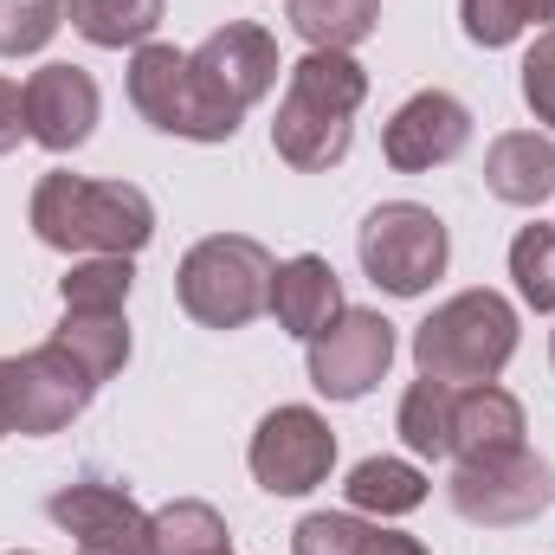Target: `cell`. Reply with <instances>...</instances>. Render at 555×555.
Here are the masks:
<instances>
[{
  "instance_id": "cell-3",
  "label": "cell",
  "mask_w": 555,
  "mask_h": 555,
  "mask_svg": "<svg viewBox=\"0 0 555 555\" xmlns=\"http://www.w3.org/2000/svg\"><path fill=\"white\" fill-rule=\"evenodd\" d=\"M517 356V304L498 291H459L414 330V362L426 382L478 388L498 382Z\"/></svg>"
},
{
  "instance_id": "cell-5",
  "label": "cell",
  "mask_w": 555,
  "mask_h": 555,
  "mask_svg": "<svg viewBox=\"0 0 555 555\" xmlns=\"http://www.w3.org/2000/svg\"><path fill=\"white\" fill-rule=\"evenodd\" d=\"M272 278L278 259L253 233H207L201 246H188L175 297L201 330H246L272 310Z\"/></svg>"
},
{
  "instance_id": "cell-28",
  "label": "cell",
  "mask_w": 555,
  "mask_h": 555,
  "mask_svg": "<svg viewBox=\"0 0 555 555\" xmlns=\"http://www.w3.org/2000/svg\"><path fill=\"white\" fill-rule=\"evenodd\" d=\"M369 537V524L356 511H310L291 530V555H356Z\"/></svg>"
},
{
  "instance_id": "cell-13",
  "label": "cell",
  "mask_w": 555,
  "mask_h": 555,
  "mask_svg": "<svg viewBox=\"0 0 555 555\" xmlns=\"http://www.w3.org/2000/svg\"><path fill=\"white\" fill-rule=\"evenodd\" d=\"M98 111H104V98H98V78L85 65L52 59L26 78V137L52 155H72L78 142H91Z\"/></svg>"
},
{
  "instance_id": "cell-23",
  "label": "cell",
  "mask_w": 555,
  "mask_h": 555,
  "mask_svg": "<svg viewBox=\"0 0 555 555\" xmlns=\"http://www.w3.org/2000/svg\"><path fill=\"white\" fill-rule=\"evenodd\" d=\"M459 26L472 46L498 52V46H517L530 26L550 33L555 26V0H459Z\"/></svg>"
},
{
  "instance_id": "cell-30",
  "label": "cell",
  "mask_w": 555,
  "mask_h": 555,
  "mask_svg": "<svg viewBox=\"0 0 555 555\" xmlns=\"http://www.w3.org/2000/svg\"><path fill=\"white\" fill-rule=\"evenodd\" d=\"M26 142V85L0 78V155H13Z\"/></svg>"
},
{
  "instance_id": "cell-33",
  "label": "cell",
  "mask_w": 555,
  "mask_h": 555,
  "mask_svg": "<svg viewBox=\"0 0 555 555\" xmlns=\"http://www.w3.org/2000/svg\"><path fill=\"white\" fill-rule=\"evenodd\" d=\"M78 555H130V550H78Z\"/></svg>"
},
{
  "instance_id": "cell-29",
  "label": "cell",
  "mask_w": 555,
  "mask_h": 555,
  "mask_svg": "<svg viewBox=\"0 0 555 555\" xmlns=\"http://www.w3.org/2000/svg\"><path fill=\"white\" fill-rule=\"evenodd\" d=\"M524 104H530L537 124L555 130V26L537 33V46L524 52Z\"/></svg>"
},
{
  "instance_id": "cell-21",
  "label": "cell",
  "mask_w": 555,
  "mask_h": 555,
  "mask_svg": "<svg viewBox=\"0 0 555 555\" xmlns=\"http://www.w3.org/2000/svg\"><path fill=\"white\" fill-rule=\"evenodd\" d=\"M162 7L168 0H65V20H72V33L78 39H91V46H104V52H137L155 39V26H162Z\"/></svg>"
},
{
  "instance_id": "cell-27",
  "label": "cell",
  "mask_w": 555,
  "mask_h": 555,
  "mask_svg": "<svg viewBox=\"0 0 555 555\" xmlns=\"http://www.w3.org/2000/svg\"><path fill=\"white\" fill-rule=\"evenodd\" d=\"M65 26V0H0V59H33Z\"/></svg>"
},
{
  "instance_id": "cell-26",
  "label": "cell",
  "mask_w": 555,
  "mask_h": 555,
  "mask_svg": "<svg viewBox=\"0 0 555 555\" xmlns=\"http://www.w3.org/2000/svg\"><path fill=\"white\" fill-rule=\"evenodd\" d=\"M511 278H517V297L550 317L555 310V227L550 220H537V227H524L511 240Z\"/></svg>"
},
{
  "instance_id": "cell-6",
  "label": "cell",
  "mask_w": 555,
  "mask_h": 555,
  "mask_svg": "<svg viewBox=\"0 0 555 555\" xmlns=\"http://www.w3.org/2000/svg\"><path fill=\"white\" fill-rule=\"evenodd\" d=\"M356 259L362 278L388 297H420L433 291L452 266V233L433 207L420 201H382L362 227H356Z\"/></svg>"
},
{
  "instance_id": "cell-12",
  "label": "cell",
  "mask_w": 555,
  "mask_h": 555,
  "mask_svg": "<svg viewBox=\"0 0 555 555\" xmlns=\"http://www.w3.org/2000/svg\"><path fill=\"white\" fill-rule=\"evenodd\" d=\"M465 142H472V111H465L452 91H414V98L388 117L382 155H388V168H401V175H426V168L459 162Z\"/></svg>"
},
{
  "instance_id": "cell-35",
  "label": "cell",
  "mask_w": 555,
  "mask_h": 555,
  "mask_svg": "<svg viewBox=\"0 0 555 555\" xmlns=\"http://www.w3.org/2000/svg\"><path fill=\"white\" fill-rule=\"evenodd\" d=\"M13 555H33V550H13Z\"/></svg>"
},
{
  "instance_id": "cell-8",
  "label": "cell",
  "mask_w": 555,
  "mask_h": 555,
  "mask_svg": "<svg viewBox=\"0 0 555 555\" xmlns=\"http://www.w3.org/2000/svg\"><path fill=\"white\" fill-rule=\"evenodd\" d=\"M395 323L382 310H356L343 304V317L330 330L310 336V388L323 401H362L369 388H382V375L395 369Z\"/></svg>"
},
{
  "instance_id": "cell-22",
  "label": "cell",
  "mask_w": 555,
  "mask_h": 555,
  "mask_svg": "<svg viewBox=\"0 0 555 555\" xmlns=\"http://www.w3.org/2000/svg\"><path fill=\"white\" fill-rule=\"evenodd\" d=\"M149 537H155V555H233L227 517L201 498H175V504L149 511Z\"/></svg>"
},
{
  "instance_id": "cell-9",
  "label": "cell",
  "mask_w": 555,
  "mask_h": 555,
  "mask_svg": "<svg viewBox=\"0 0 555 555\" xmlns=\"http://www.w3.org/2000/svg\"><path fill=\"white\" fill-rule=\"evenodd\" d=\"M246 465L272 498H310L336 472V433L317 408H272L246 446Z\"/></svg>"
},
{
  "instance_id": "cell-17",
  "label": "cell",
  "mask_w": 555,
  "mask_h": 555,
  "mask_svg": "<svg viewBox=\"0 0 555 555\" xmlns=\"http://www.w3.org/2000/svg\"><path fill=\"white\" fill-rule=\"evenodd\" d=\"M485 188L504 207H543V201H555V137H543V130H504L485 149Z\"/></svg>"
},
{
  "instance_id": "cell-19",
  "label": "cell",
  "mask_w": 555,
  "mask_h": 555,
  "mask_svg": "<svg viewBox=\"0 0 555 555\" xmlns=\"http://www.w3.org/2000/svg\"><path fill=\"white\" fill-rule=\"evenodd\" d=\"M426 472H420L414 459H362L356 472H349V485H343V498H349V511L356 517H408L426 504Z\"/></svg>"
},
{
  "instance_id": "cell-11",
  "label": "cell",
  "mask_w": 555,
  "mask_h": 555,
  "mask_svg": "<svg viewBox=\"0 0 555 555\" xmlns=\"http://www.w3.org/2000/svg\"><path fill=\"white\" fill-rule=\"evenodd\" d=\"M46 517L78 537V550H130V555H155L149 537V511L124 485H104V478H78V485H59L46 498Z\"/></svg>"
},
{
  "instance_id": "cell-4",
  "label": "cell",
  "mask_w": 555,
  "mask_h": 555,
  "mask_svg": "<svg viewBox=\"0 0 555 555\" xmlns=\"http://www.w3.org/2000/svg\"><path fill=\"white\" fill-rule=\"evenodd\" d=\"M278 72H284V65H278V39L259 20H227V26H214V33L188 52V85H194L207 142L240 137L246 111L272 98Z\"/></svg>"
},
{
  "instance_id": "cell-25",
  "label": "cell",
  "mask_w": 555,
  "mask_h": 555,
  "mask_svg": "<svg viewBox=\"0 0 555 555\" xmlns=\"http://www.w3.org/2000/svg\"><path fill=\"white\" fill-rule=\"evenodd\" d=\"M446 426H452V388L420 375L414 388L401 395V414H395L401 446H408L414 459H446Z\"/></svg>"
},
{
  "instance_id": "cell-7",
  "label": "cell",
  "mask_w": 555,
  "mask_h": 555,
  "mask_svg": "<svg viewBox=\"0 0 555 555\" xmlns=\"http://www.w3.org/2000/svg\"><path fill=\"white\" fill-rule=\"evenodd\" d=\"M452 511L478 530H511V524H537L555 504V465L543 452H511V459H491V465H459L452 485H446Z\"/></svg>"
},
{
  "instance_id": "cell-1",
  "label": "cell",
  "mask_w": 555,
  "mask_h": 555,
  "mask_svg": "<svg viewBox=\"0 0 555 555\" xmlns=\"http://www.w3.org/2000/svg\"><path fill=\"white\" fill-rule=\"evenodd\" d=\"M26 227H33L39 246L72 253V259H98V253L137 259L142 246L155 240V201L142 194L137 181H91V175L52 168L33 188Z\"/></svg>"
},
{
  "instance_id": "cell-32",
  "label": "cell",
  "mask_w": 555,
  "mask_h": 555,
  "mask_svg": "<svg viewBox=\"0 0 555 555\" xmlns=\"http://www.w3.org/2000/svg\"><path fill=\"white\" fill-rule=\"evenodd\" d=\"M13 433V420H7V356H0V439Z\"/></svg>"
},
{
  "instance_id": "cell-10",
  "label": "cell",
  "mask_w": 555,
  "mask_h": 555,
  "mask_svg": "<svg viewBox=\"0 0 555 555\" xmlns=\"http://www.w3.org/2000/svg\"><path fill=\"white\" fill-rule=\"evenodd\" d=\"M91 395H98V382L59 343H39V349H26V356L7 362V420H13L20 439L65 433L72 420L91 408Z\"/></svg>"
},
{
  "instance_id": "cell-18",
  "label": "cell",
  "mask_w": 555,
  "mask_h": 555,
  "mask_svg": "<svg viewBox=\"0 0 555 555\" xmlns=\"http://www.w3.org/2000/svg\"><path fill=\"white\" fill-rule=\"evenodd\" d=\"M52 343L104 388L130 362V317L124 310H65V323L52 330Z\"/></svg>"
},
{
  "instance_id": "cell-2",
  "label": "cell",
  "mask_w": 555,
  "mask_h": 555,
  "mask_svg": "<svg viewBox=\"0 0 555 555\" xmlns=\"http://www.w3.org/2000/svg\"><path fill=\"white\" fill-rule=\"evenodd\" d=\"M362 104H369V72L356 65V52H304L284 72V98H278V162L297 175H330L356 142Z\"/></svg>"
},
{
  "instance_id": "cell-24",
  "label": "cell",
  "mask_w": 555,
  "mask_h": 555,
  "mask_svg": "<svg viewBox=\"0 0 555 555\" xmlns=\"http://www.w3.org/2000/svg\"><path fill=\"white\" fill-rule=\"evenodd\" d=\"M137 291V259L98 253V259H72V272L59 278L65 310H124Z\"/></svg>"
},
{
  "instance_id": "cell-16",
  "label": "cell",
  "mask_w": 555,
  "mask_h": 555,
  "mask_svg": "<svg viewBox=\"0 0 555 555\" xmlns=\"http://www.w3.org/2000/svg\"><path fill=\"white\" fill-rule=\"evenodd\" d=\"M272 317H278V330L297 336V343H310L317 330H330L343 317V278H336V266L317 259V253L284 259L272 278Z\"/></svg>"
},
{
  "instance_id": "cell-15",
  "label": "cell",
  "mask_w": 555,
  "mask_h": 555,
  "mask_svg": "<svg viewBox=\"0 0 555 555\" xmlns=\"http://www.w3.org/2000/svg\"><path fill=\"white\" fill-rule=\"evenodd\" d=\"M524 401L498 382H478V388H452V426H446V459L459 465H491V459H511L524 452Z\"/></svg>"
},
{
  "instance_id": "cell-34",
  "label": "cell",
  "mask_w": 555,
  "mask_h": 555,
  "mask_svg": "<svg viewBox=\"0 0 555 555\" xmlns=\"http://www.w3.org/2000/svg\"><path fill=\"white\" fill-rule=\"evenodd\" d=\"M550 362H555V336H550Z\"/></svg>"
},
{
  "instance_id": "cell-14",
  "label": "cell",
  "mask_w": 555,
  "mask_h": 555,
  "mask_svg": "<svg viewBox=\"0 0 555 555\" xmlns=\"http://www.w3.org/2000/svg\"><path fill=\"white\" fill-rule=\"evenodd\" d=\"M124 91L137 104V117L162 137L181 142H207V124H201V104H194V85H188V52L181 46H162L149 39L130 52V72H124Z\"/></svg>"
},
{
  "instance_id": "cell-20",
  "label": "cell",
  "mask_w": 555,
  "mask_h": 555,
  "mask_svg": "<svg viewBox=\"0 0 555 555\" xmlns=\"http://www.w3.org/2000/svg\"><path fill=\"white\" fill-rule=\"evenodd\" d=\"M284 13L310 52H356L382 26V0H284Z\"/></svg>"
},
{
  "instance_id": "cell-31",
  "label": "cell",
  "mask_w": 555,
  "mask_h": 555,
  "mask_svg": "<svg viewBox=\"0 0 555 555\" xmlns=\"http://www.w3.org/2000/svg\"><path fill=\"white\" fill-rule=\"evenodd\" d=\"M356 555H426V543L401 537V530H382V524H369V537H362V550H356Z\"/></svg>"
}]
</instances>
